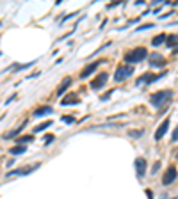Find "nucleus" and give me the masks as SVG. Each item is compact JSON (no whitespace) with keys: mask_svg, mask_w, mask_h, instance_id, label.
<instances>
[{"mask_svg":"<svg viewBox=\"0 0 178 199\" xmlns=\"http://www.w3.org/2000/svg\"><path fill=\"white\" fill-rule=\"evenodd\" d=\"M52 107L50 105H45V107H39V108H36V112H34V115L36 117H43V115H46V114H52Z\"/></svg>","mask_w":178,"mask_h":199,"instance_id":"12","label":"nucleus"},{"mask_svg":"<svg viewBox=\"0 0 178 199\" xmlns=\"http://www.w3.org/2000/svg\"><path fill=\"white\" fill-rule=\"evenodd\" d=\"M107 80H109V75L107 73H98L93 78V82H91V89H93V91H100V89L107 84Z\"/></svg>","mask_w":178,"mask_h":199,"instance_id":"4","label":"nucleus"},{"mask_svg":"<svg viewBox=\"0 0 178 199\" xmlns=\"http://www.w3.org/2000/svg\"><path fill=\"white\" fill-rule=\"evenodd\" d=\"M176 39H178V37L175 36V34H173V36H169V37H168V41H166V44H168L169 48H171V46H175V43H176Z\"/></svg>","mask_w":178,"mask_h":199,"instance_id":"19","label":"nucleus"},{"mask_svg":"<svg viewBox=\"0 0 178 199\" xmlns=\"http://www.w3.org/2000/svg\"><path fill=\"white\" fill-rule=\"evenodd\" d=\"M169 128V119H164L162 123H160V126H158V130L155 132V140H160L162 137H164V133L168 132Z\"/></svg>","mask_w":178,"mask_h":199,"instance_id":"10","label":"nucleus"},{"mask_svg":"<svg viewBox=\"0 0 178 199\" xmlns=\"http://www.w3.org/2000/svg\"><path fill=\"white\" fill-rule=\"evenodd\" d=\"M43 140H45V144H50V142L53 140V135H45V139H43Z\"/></svg>","mask_w":178,"mask_h":199,"instance_id":"23","label":"nucleus"},{"mask_svg":"<svg viewBox=\"0 0 178 199\" xmlns=\"http://www.w3.org/2000/svg\"><path fill=\"white\" fill-rule=\"evenodd\" d=\"M136 172H137V178H143L144 174H146V165H148V162L144 160V158H136Z\"/></svg>","mask_w":178,"mask_h":199,"instance_id":"6","label":"nucleus"},{"mask_svg":"<svg viewBox=\"0 0 178 199\" xmlns=\"http://www.w3.org/2000/svg\"><path fill=\"white\" fill-rule=\"evenodd\" d=\"M176 176H178L176 167H173V165H171V167H169L168 171L164 172V178H162V183H164V185H169V183H173V181H175V178H176Z\"/></svg>","mask_w":178,"mask_h":199,"instance_id":"8","label":"nucleus"},{"mask_svg":"<svg viewBox=\"0 0 178 199\" xmlns=\"http://www.w3.org/2000/svg\"><path fill=\"white\" fill-rule=\"evenodd\" d=\"M171 140H173V142H176V140H178V126H176V130L173 132V137H171Z\"/></svg>","mask_w":178,"mask_h":199,"instance_id":"24","label":"nucleus"},{"mask_svg":"<svg viewBox=\"0 0 178 199\" xmlns=\"http://www.w3.org/2000/svg\"><path fill=\"white\" fill-rule=\"evenodd\" d=\"M21 132V128H18V130H14V132H11V133H7V135H4V139H13V137H16L18 133Z\"/></svg>","mask_w":178,"mask_h":199,"instance_id":"20","label":"nucleus"},{"mask_svg":"<svg viewBox=\"0 0 178 199\" xmlns=\"http://www.w3.org/2000/svg\"><path fill=\"white\" fill-rule=\"evenodd\" d=\"M27 151V146H23V144H18V146H13L9 149V153L11 155H23Z\"/></svg>","mask_w":178,"mask_h":199,"instance_id":"14","label":"nucleus"},{"mask_svg":"<svg viewBox=\"0 0 178 199\" xmlns=\"http://www.w3.org/2000/svg\"><path fill=\"white\" fill-rule=\"evenodd\" d=\"M61 121H63V123H73L75 119L71 117V115H63V117H61Z\"/></svg>","mask_w":178,"mask_h":199,"instance_id":"21","label":"nucleus"},{"mask_svg":"<svg viewBox=\"0 0 178 199\" xmlns=\"http://www.w3.org/2000/svg\"><path fill=\"white\" fill-rule=\"evenodd\" d=\"M166 41H168V36L166 34H158V36H155L151 39V46H160V44H164Z\"/></svg>","mask_w":178,"mask_h":199,"instance_id":"13","label":"nucleus"},{"mask_svg":"<svg viewBox=\"0 0 178 199\" xmlns=\"http://www.w3.org/2000/svg\"><path fill=\"white\" fill-rule=\"evenodd\" d=\"M52 126V119L50 121H45V123H41V125H38L36 128H34V132L38 133V132H43V130H46V128H50Z\"/></svg>","mask_w":178,"mask_h":199,"instance_id":"16","label":"nucleus"},{"mask_svg":"<svg viewBox=\"0 0 178 199\" xmlns=\"http://www.w3.org/2000/svg\"><path fill=\"white\" fill-rule=\"evenodd\" d=\"M80 101V98H78V94H75V93H71V94L64 96L63 101H61V105H73V103H78Z\"/></svg>","mask_w":178,"mask_h":199,"instance_id":"11","label":"nucleus"},{"mask_svg":"<svg viewBox=\"0 0 178 199\" xmlns=\"http://www.w3.org/2000/svg\"><path fill=\"white\" fill-rule=\"evenodd\" d=\"M162 76H166V71L164 73H160V75H150V73H146V75H143V76H139L137 78V82H136V85H141V84H151V82H155V80H158V78H162Z\"/></svg>","mask_w":178,"mask_h":199,"instance_id":"5","label":"nucleus"},{"mask_svg":"<svg viewBox=\"0 0 178 199\" xmlns=\"http://www.w3.org/2000/svg\"><path fill=\"white\" fill-rule=\"evenodd\" d=\"M171 96H173V91H157V93H153V94L150 96V103L153 105L155 108H160L164 103H168L169 100H171Z\"/></svg>","mask_w":178,"mask_h":199,"instance_id":"2","label":"nucleus"},{"mask_svg":"<svg viewBox=\"0 0 178 199\" xmlns=\"http://www.w3.org/2000/svg\"><path fill=\"white\" fill-rule=\"evenodd\" d=\"M32 139H34V137H32V135H23V137H20V139L16 140V144H23V146H25L27 142H31Z\"/></svg>","mask_w":178,"mask_h":199,"instance_id":"17","label":"nucleus"},{"mask_svg":"<svg viewBox=\"0 0 178 199\" xmlns=\"http://www.w3.org/2000/svg\"><path fill=\"white\" fill-rule=\"evenodd\" d=\"M146 57H148L146 48L139 46V48H134V50L125 53V62H128V66H130V64H137V62H141V61H144Z\"/></svg>","mask_w":178,"mask_h":199,"instance_id":"1","label":"nucleus"},{"mask_svg":"<svg viewBox=\"0 0 178 199\" xmlns=\"http://www.w3.org/2000/svg\"><path fill=\"white\" fill-rule=\"evenodd\" d=\"M158 169H160V162H155V164H153V169H151V174H155Z\"/></svg>","mask_w":178,"mask_h":199,"instance_id":"22","label":"nucleus"},{"mask_svg":"<svg viewBox=\"0 0 178 199\" xmlns=\"http://www.w3.org/2000/svg\"><path fill=\"white\" fill-rule=\"evenodd\" d=\"M155 25L153 23H144V25H141V27H137L136 32H143V30H146V29H153Z\"/></svg>","mask_w":178,"mask_h":199,"instance_id":"18","label":"nucleus"},{"mask_svg":"<svg viewBox=\"0 0 178 199\" xmlns=\"http://www.w3.org/2000/svg\"><path fill=\"white\" fill-rule=\"evenodd\" d=\"M100 64H104V61H96V62L87 64L84 69H82V73H80V78H87V76H91V75L94 73V69H96V68H98Z\"/></svg>","mask_w":178,"mask_h":199,"instance_id":"7","label":"nucleus"},{"mask_svg":"<svg viewBox=\"0 0 178 199\" xmlns=\"http://www.w3.org/2000/svg\"><path fill=\"white\" fill-rule=\"evenodd\" d=\"M132 73H134V68H132V66H118L116 75H114V80L116 82H123V80H126L128 76H132Z\"/></svg>","mask_w":178,"mask_h":199,"instance_id":"3","label":"nucleus"},{"mask_svg":"<svg viewBox=\"0 0 178 199\" xmlns=\"http://www.w3.org/2000/svg\"><path fill=\"white\" fill-rule=\"evenodd\" d=\"M164 62H166V59H164L160 53H151V55H150V66L160 68V66H164Z\"/></svg>","mask_w":178,"mask_h":199,"instance_id":"9","label":"nucleus"},{"mask_svg":"<svg viewBox=\"0 0 178 199\" xmlns=\"http://www.w3.org/2000/svg\"><path fill=\"white\" fill-rule=\"evenodd\" d=\"M70 84H71V78H70V76H68V78H66V80H64L63 84L59 85V89H57V94L61 96L64 93V91H66V89H68V87H70Z\"/></svg>","mask_w":178,"mask_h":199,"instance_id":"15","label":"nucleus"}]
</instances>
